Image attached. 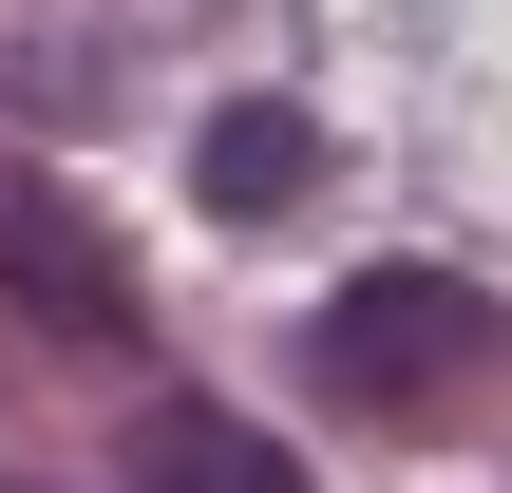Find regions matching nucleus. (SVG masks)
Masks as SVG:
<instances>
[{
	"instance_id": "f257e3e1",
	"label": "nucleus",
	"mask_w": 512,
	"mask_h": 493,
	"mask_svg": "<svg viewBox=\"0 0 512 493\" xmlns=\"http://www.w3.org/2000/svg\"><path fill=\"white\" fill-rule=\"evenodd\" d=\"M494 304L456 285V266H361L342 304H323V399H361V418H437V399H475L494 380Z\"/></svg>"
},
{
	"instance_id": "f03ea898",
	"label": "nucleus",
	"mask_w": 512,
	"mask_h": 493,
	"mask_svg": "<svg viewBox=\"0 0 512 493\" xmlns=\"http://www.w3.org/2000/svg\"><path fill=\"white\" fill-rule=\"evenodd\" d=\"M0 304L38 323V342H133V266H114V228L38 171V190H0Z\"/></svg>"
},
{
	"instance_id": "7ed1b4c3",
	"label": "nucleus",
	"mask_w": 512,
	"mask_h": 493,
	"mask_svg": "<svg viewBox=\"0 0 512 493\" xmlns=\"http://www.w3.org/2000/svg\"><path fill=\"white\" fill-rule=\"evenodd\" d=\"M133 493H304V475H285V437H247V418L152 399V418H133Z\"/></svg>"
},
{
	"instance_id": "20e7f679",
	"label": "nucleus",
	"mask_w": 512,
	"mask_h": 493,
	"mask_svg": "<svg viewBox=\"0 0 512 493\" xmlns=\"http://www.w3.org/2000/svg\"><path fill=\"white\" fill-rule=\"evenodd\" d=\"M304 171H323V133H304L285 95H247V114H209V152H190V190H209V209H285Z\"/></svg>"
},
{
	"instance_id": "39448f33",
	"label": "nucleus",
	"mask_w": 512,
	"mask_h": 493,
	"mask_svg": "<svg viewBox=\"0 0 512 493\" xmlns=\"http://www.w3.org/2000/svg\"><path fill=\"white\" fill-rule=\"evenodd\" d=\"M0 493H38V475H0Z\"/></svg>"
}]
</instances>
